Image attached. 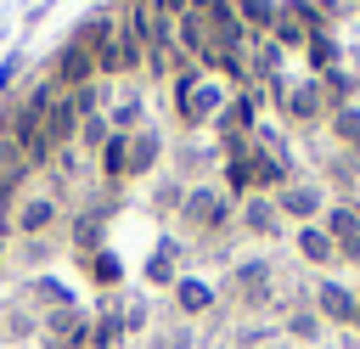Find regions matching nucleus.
<instances>
[{
	"instance_id": "obj_1",
	"label": "nucleus",
	"mask_w": 360,
	"mask_h": 349,
	"mask_svg": "<svg viewBox=\"0 0 360 349\" xmlns=\"http://www.w3.org/2000/svg\"><path fill=\"white\" fill-rule=\"evenodd\" d=\"M276 107H281V118H292V124H315V118H326L321 79H276Z\"/></svg>"
},
{
	"instance_id": "obj_2",
	"label": "nucleus",
	"mask_w": 360,
	"mask_h": 349,
	"mask_svg": "<svg viewBox=\"0 0 360 349\" xmlns=\"http://www.w3.org/2000/svg\"><path fill=\"white\" fill-rule=\"evenodd\" d=\"M276 214H281V220H298V225H315V220L326 214V191H321L315 180H287V186L276 191Z\"/></svg>"
},
{
	"instance_id": "obj_3",
	"label": "nucleus",
	"mask_w": 360,
	"mask_h": 349,
	"mask_svg": "<svg viewBox=\"0 0 360 349\" xmlns=\"http://www.w3.org/2000/svg\"><path fill=\"white\" fill-rule=\"evenodd\" d=\"M315 315L326 326H354V287H343L338 276H321L315 281Z\"/></svg>"
},
{
	"instance_id": "obj_4",
	"label": "nucleus",
	"mask_w": 360,
	"mask_h": 349,
	"mask_svg": "<svg viewBox=\"0 0 360 349\" xmlns=\"http://www.w3.org/2000/svg\"><path fill=\"white\" fill-rule=\"evenodd\" d=\"M225 214H231V203H225V191H191L186 203H180V220L191 225V231H219L225 225Z\"/></svg>"
},
{
	"instance_id": "obj_5",
	"label": "nucleus",
	"mask_w": 360,
	"mask_h": 349,
	"mask_svg": "<svg viewBox=\"0 0 360 349\" xmlns=\"http://www.w3.org/2000/svg\"><path fill=\"white\" fill-rule=\"evenodd\" d=\"M231 293H236V304H242V310H259V304L270 298V265H264V259L236 265V270H231Z\"/></svg>"
},
{
	"instance_id": "obj_6",
	"label": "nucleus",
	"mask_w": 360,
	"mask_h": 349,
	"mask_svg": "<svg viewBox=\"0 0 360 349\" xmlns=\"http://www.w3.org/2000/svg\"><path fill=\"white\" fill-rule=\"evenodd\" d=\"M180 101H186V118H208V113H219V84L214 79H197V73H186L180 79Z\"/></svg>"
},
{
	"instance_id": "obj_7",
	"label": "nucleus",
	"mask_w": 360,
	"mask_h": 349,
	"mask_svg": "<svg viewBox=\"0 0 360 349\" xmlns=\"http://www.w3.org/2000/svg\"><path fill=\"white\" fill-rule=\"evenodd\" d=\"M292 248H298L304 265H338V242H332L321 225H298V231H292Z\"/></svg>"
},
{
	"instance_id": "obj_8",
	"label": "nucleus",
	"mask_w": 360,
	"mask_h": 349,
	"mask_svg": "<svg viewBox=\"0 0 360 349\" xmlns=\"http://www.w3.org/2000/svg\"><path fill=\"white\" fill-rule=\"evenodd\" d=\"M242 231H253V236H276V231H281L276 197H259V191H248V203H242Z\"/></svg>"
},
{
	"instance_id": "obj_9",
	"label": "nucleus",
	"mask_w": 360,
	"mask_h": 349,
	"mask_svg": "<svg viewBox=\"0 0 360 349\" xmlns=\"http://www.w3.org/2000/svg\"><path fill=\"white\" fill-rule=\"evenodd\" d=\"M315 225H321L332 242H349V236H360V208H354V203H332Z\"/></svg>"
},
{
	"instance_id": "obj_10",
	"label": "nucleus",
	"mask_w": 360,
	"mask_h": 349,
	"mask_svg": "<svg viewBox=\"0 0 360 349\" xmlns=\"http://www.w3.org/2000/svg\"><path fill=\"white\" fill-rule=\"evenodd\" d=\"M231 6H236L242 28H248V39H253V34H270V28H276V6H281V0H231Z\"/></svg>"
},
{
	"instance_id": "obj_11",
	"label": "nucleus",
	"mask_w": 360,
	"mask_h": 349,
	"mask_svg": "<svg viewBox=\"0 0 360 349\" xmlns=\"http://www.w3.org/2000/svg\"><path fill=\"white\" fill-rule=\"evenodd\" d=\"M321 101H326V113H338V107H354V79H349L343 68L321 73Z\"/></svg>"
},
{
	"instance_id": "obj_12",
	"label": "nucleus",
	"mask_w": 360,
	"mask_h": 349,
	"mask_svg": "<svg viewBox=\"0 0 360 349\" xmlns=\"http://www.w3.org/2000/svg\"><path fill=\"white\" fill-rule=\"evenodd\" d=\"M326 124H332V141L338 146L360 152V107H338V113H326Z\"/></svg>"
},
{
	"instance_id": "obj_13",
	"label": "nucleus",
	"mask_w": 360,
	"mask_h": 349,
	"mask_svg": "<svg viewBox=\"0 0 360 349\" xmlns=\"http://www.w3.org/2000/svg\"><path fill=\"white\" fill-rule=\"evenodd\" d=\"M321 326H326V321L315 315V304H292V310H287V332H292L298 343H315V338H321Z\"/></svg>"
},
{
	"instance_id": "obj_14",
	"label": "nucleus",
	"mask_w": 360,
	"mask_h": 349,
	"mask_svg": "<svg viewBox=\"0 0 360 349\" xmlns=\"http://www.w3.org/2000/svg\"><path fill=\"white\" fill-rule=\"evenodd\" d=\"M304 51H309V62H315L321 73H332V68H338V39H332V34H309V45H304Z\"/></svg>"
},
{
	"instance_id": "obj_15",
	"label": "nucleus",
	"mask_w": 360,
	"mask_h": 349,
	"mask_svg": "<svg viewBox=\"0 0 360 349\" xmlns=\"http://www.w3.org/2000/svg\"><path fill=\"white\" fill-rule=\"evenodd\" d=\"M180 304H186L191 315H202V310L214 304V287H208V281H180Z\"/></svg>"
},
{
	"instance_id": "obj_16",
	"label": "nucleus",
	"mask_w": 360,
	"mask_h": 349,
	"mask_svg": "<svg viewBox=\"0 0 360 349\" xmlns=\"http://www.w3.org/2000/svg\"><path fill=\"white\" fill-rule=\"evenodd\" d=\"M152 158H158V135H141V141L129 146V174H141V169H152Z\"/></svg>"
},
{
	"instance_id": "obj_17",
	"label": "nucleus",
	"mask_w": 360,
	"mask_h": 349,
	"mask_svg": "<svg viewBox=\"0 0 360 349\" xmlns=\"http://www.w3.org/2000/svg\"><path fill=\"white\" fill-rule=\"evenodd\" d=\"M338 265H354V270H360V236H349V242H338Z\"/></svg>"
},
{
	"instance_id": "obj_18",
	"label": "nucleus",
	"mask_w": 360,
	"mask_h": 349,
	"mask_svg": "<svg viewBox=\"0 0 360 349\" xmlns=\"http://www.w3.org/2000/svg\"><path fill=\"white\" fill-rule=\"evenodd\" d=\"M45 220H51V203H34V208H28V220H22V225H45Z\"/></svg>"
},
{
	"instance_id": "obj_19",
	"label": "nucleus",
	"mask_w": 360,
	"mask_h": 349,
	"mask_svg": "<svg viewBox=\"0 0 360 349\" xmlns=\"http://www.w3.org/2000/svg\"><path fill=\"white\" fill-rule=\"evenodd\" d=\"M349 332H360V287H354V326Z\"/></svg>"
}]
</instances>
